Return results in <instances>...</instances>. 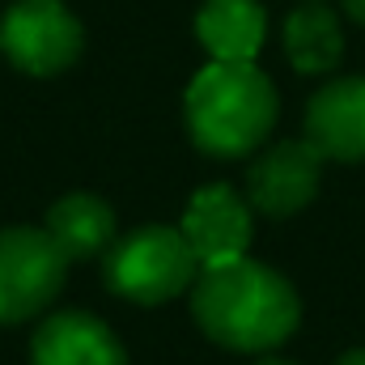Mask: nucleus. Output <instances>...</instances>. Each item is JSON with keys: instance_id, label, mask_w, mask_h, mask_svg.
Masks as SVG:
<instances>
[{"instance_id": "obj_14", "label": "nucleus", "mask_w": 365, "mask_h": 365, "mask_svg": "<svg viewBox=\"0 0 365 365\" xmlns=\"http://www.w3.org/2000/svg\"><path fill=\"white\" fill-rule=\"evenodd\" d=\"M336 365H365V349H357V353H349V357H340Z\"/></svg>"}, {"instance_id": "obj_12", "label": "nucleus", "mask_w": 365, "mask_h": 365, "mask_svg": "<svg viewBox=\"0 0 365 365\" xmlns=\"http://www.w3.org/2000/svg\"><path fill=\"white\" fill-rule=\"evenodd\" d=\"M284 51H289L297 73H327V68H336L340 51H344L336 13L323 9V4H306L297 13H289V21H284Z\"/></svg>"}, {"instance_id": "obj_7", "label": "nucleus", "mask_w": 365, "mask_h": 365, "mask_svg": "<svg viewBox=\"0 0 365 365\" xmlns=\"http://www.w3.org/2000/svg\"><path fill=\"white\" fill-rule=\"evenodd\" d=\"M323 153L310 140H284L268 149L251 170H247V191L251 204L268 217H289L297 208H306L319 191V170H323Z\"/></svg>"}, {"instance_id": "obj_1", "label": "nucleus", "mask_w": 365, "mask_h": 365, "mask_svg": "<svg viewBox=\"0 0 365 365\" xmlns=\"http://www.w3.org/2000/svg\"><path fill=\"white\" fill-rule=\"evenodd\" d=\"M191 310L217 344L238 353H268L284 344L302 319L293 284L247 255L221 268H204L191 289Z\"/></svg>"}, {"instance_id": "obj_13", "label": "nucleus", "mask_w": 365, "mask_h": 365, "mask_svg": "<svg viewBox=\"0 0 365 365\" xmlns=\"http://www.w3.org/2000/svg\"><path fill=\"white\" fill-rule=\"evenodd\" d=\"M344 9H349V13H353V17L365 26V0H344Z\"/></svg>"}, {"instance_id": "obj_6", "label": "nucleus", "mask_w": 365, "mask_h": 365, "mask_svg": "<svg viewBox=\"0 0 365 365\" xmlns=\"http://www.w3.org/2000/svg\"><path fill=\"white\" fill-rule=\"evenodd\" d=\"M182 238L191 242L200 268H221L247 255L251 247V208L238 200L234 187L212 182L200 187L182 212Z\"/></svg>"}, {"instance_id": "obj_10", "label": "nucleus", "mask_w": 365, "mask_h": 365, "mask_svg": "<svg viewBox=\"0 0 365 365\" xmlns=\"http://www.w3.org/2000/svg\"><path fill=\"white\" fill-rule=\"evenodd\" d=\"M264 30L268 21L259 0H208L195 17V34L208 47V56L230 64H255L264 47Z\"/></svg>"}, {"instance_id": "obj_8", "label": "nucleus", "mask_w": 365, "mask_h": 365, "mask_svg": "<svg viewBox=\"0 0 365 365\" xmlns=\"http://www.w3.org/2000/svg\"><path fill=\"white\" fill-rule=\"evenodd\" d=\"M306 140L336 162L365 158V77L331 81L306 106Z\"/></svg>"}, {"instance_id": "obj_9", "label": "nucleus", "mask_w": 365, "mask_h": 365, "mask_svg": "<svg viewBox=\"0 0 365 365\" xmlns=\"http://www.w3.org/2000/svg\"><path fill=\"white\" fill-rule=\"evenodd\" d=\"M30 365H128V353L102 319L64 310L38 327Z\"/></svg>"}, {"instance_id": "obj_5", "label": "nucleus", "mask_w": 365, "mask_h": 365, "mask_svg": "<svg viewBox=\"0 0 365 365\" xmlns=\"http://www.w3.org/2000/svg\"><path fill=\"white\" fill-rule=\"evenodd\" d=\"M0 51L21 73L51 77L81 56V26L60 0H17L0 21Z\"/></svg>"}, {"instance_id": "obj_3", "label": "nucleus", "mask_w": 365, "mask_h": 365, "mask_svg": "<svg viewBox=\"0 0 365 365\" xmlns=\"http://www.w3.org/2000/svg\"><path fill=\"white\" fill-rule=\"evenodd\" d=\"M195 272H200V259L191 242L182 238V230H170V225H145L119 238L115 251L106 255V284L119 297L140 306L179 297L182 289H191Z\"/></svg>"}, {"instance_id": "obj_4", "label": "nucleus", "mask_w": 365, "mask_h": 365, "mask_svg": "<svg viewBox=\"0 0 365 365\" xmlns=\"http://www.w3.org/2000/svg\"><path fill=\"white\" fill-rule=\"evenodd\" d=\"M68 255L47 230H0V323H21L56 302Z\"/></svg>"}, {"instance_id": "obj_15", "label": "nucleus", "mask_w": 365, "mask_h": 365, "mask_svg": "<svg viewBox=\"0 0 365 365\" xmlns=\"http://www.w3.org/2000/svg\"><path fill=\"white\" fill-rule=\"evenodd\" d=\"M259 365H289V361H259Z\"/></svg>"}, {"instance_id": "obj_2", "label": "nucleus", "mask_w": 365, "mask_h": 365, "mask_svg": "<svg viewBox=\"0 0 365 365\" xmlns=\"http://www.w3.org/2000/svg\"><path fill=\"white\" fill-rule=\"evenodd\" d=\"M187 132L212 158H247L276 123V90L255 64L212 60L187 86Z\"/></svg>"}, {"instance_id": "obj_11", "label": "nucleus", "mask_w": 365, "mask_h": 365, "mask_svg": "<svg viewBox=\"0 0 365 365\" xmlns=\"http://www.w3.org/2000/svg\"><path fill=\"white\" fill-rule=\"evenodd\" d=\"M47 234H51V242L68 259H90L102 247H110V238H115V212L98 195L77 191V195H64V200L51 204Z\"/></svg>"}]
</instances>
